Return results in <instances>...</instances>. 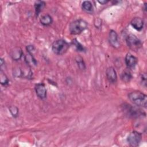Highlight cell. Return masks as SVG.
Returning a JSON list of instances; mask_svg holds the SVG:
<instances>
[{
  "label": "cell",
  "mask_w": 147,
  "mask_h": 147,
  "mask_svg": "<svg viewBox=\"0 0 147 147\" xmlns=\"http://www.w3.org/2000/svg\"><path fill=\"white\" fill-rule=\"evenodd\" d=\"M109 40L110 44L114 48H118L120 47L118 36L115 30H110L109 34Z\"/></svg>",
  "instance_id": "6"
},
{
  "label": "cell",
  "mask_w": 147,
  "mask_h": 147,
  "mask_svg": "<svg viewBox=\"0 0 147 147\" xmlns=\"http://www.w3.org/2000/svg\"><path fill=\"white\" fill-rule=\"evenodd\" d=\"M9 110L12 116L14 118H16L18 114V109L15 106H11L9 107Z\"/></svg>",
  "instance_id": "19"
},
{
  "label": "cell",
  "mask_w": 147,
  "mask_h": 147,
  "mask_svg": "<svg viewBox=\"0 0 147 147\" xmlns=\"http://www.w3.org/2000/svg\"><path fill=\"white\" fill-rule=\"evenodd\" d=\"M25 61L26 64L28 66H32V65H37V61L33 57V55L30 53H28L25 56Z\"/></svg>",
  "instance_id": "13"
},
{
  "label": "cell",
  "mask_w": 147,
  "mask_h": 147,
  "mask_svg": "<svg viewBox=\"0 0 147 147\" xmlns=\"http://www.w3.org/2000/svg\"><path fill=\"white\" fill-rule=\"evenodd\" d=\"M131 25L137 30L140 31L142 29L144 25V22L143 20L140 17H134L132 19L130 22Z\"/></svg>",
  "instance_id": "10"
},
{
  "label": "cell",
  "mask_w": 147,
  "mask_h": 147,
  "mask_svg": "<svg viewBox=\"0 0 147 147\" xmlns=\"http://www.w3.org/2000/svg\"><path fill=\"white\" fill-rule=\"evenodd\" d=\"M69 48V44L63 39H59L54 41L52 45L53 53L57 55H62L65 53Z\"/></svg>",
  "instance_id": "3"
},
{
  "label": "cell",
  "mask_w": 147,
  "mask_h": 147,
  "mask_svg": "<svg viewBox=\"0 0 147 147\" xmlns=\"http://www.w3.org/2000/svg\"><path fill=\"white\" fill-rule=\"evenodd\" d=\"M0 80H1V84L3 86H6L8 84L9 82V79H8L6 74H4V72L2 71V69L0 71Z\"/></svg>",
  "instance_id": "18"
},
{
  "label": "cell",
  "mask_w": 147,
  "mask_h": 147,
  "mask_svg": "<svg viewBox=\"0 0 147 147\" xmlns=\"http://www.w3.org/2000/svg\"><path fill=\"white\" fill-rule=\"evenodd\" d=\"M142 140V134L137 131H131L127 138V141L130 146H138Z\"/></svg>",
  "instance_id": "5"
},
{
  "label": "cell",
  "mask_w": 147,
  "mask_h": 147,
  "mask_svg": "<svg viewBox=\"0 0 147 147\" xmlns=\"http://www.w3.org/2000/svg\"><path fill=\"white\" fill-rule=\"evenodd\" d=\"M88 27L87 22L83 19H78L72 21L69 26V30L71 34L76 35L81 33Z\"/></svg>",
  "instance_id": "2"
},
{
  "label": "cell",
  "mask_w": 147,
  "mask_h": 147,
  "mask_svg": "<svg viewBox=\"0 0 147 147\" xmlns=\"http://www.w3.org/2000/svg\"><path fill=\"white\" fill-rule=\"evenodd\" d=\"M129 100L136 106L146 107L147 105V96L141 91H133L128 94Z\"/></svg>",
  "instance_id": "1"
},
{
  "label": "cell",
  "mask_w": 147,
  "mask_h": 147,
  "mask_svg": "<svg viewBox=\"0 0 147 147\" xmlns=\"http://www.w3.org/2000/svg\"><path fill=\"white\" fill-rule=\"evenodd\" d=\"M82 9L87 13H92L93 11V6L91 2L85 1L82 3Z\"/></svg>",
  "instance_id": "16"
},
{
  "label": "cell",
  "mask_w": 147,
  "mask_h": 147,
  "mask_svg": "<svg viewBox=\"0 0 147 147\" xmlns=\"http://www.w3.org/2000/svg\"><path fill=\"white\" fill-rule=\"evenodd\" d=\"M45 2L41 1H37L34 3V9H35V13L36 16H38L40 12L42 10V9L45 6Z\"/></svg>",
  "instance_id": "14"
},
{
  "label": "cell",
  "mask_w": 147,
  "mask_h": 147,
  "mask_svg": "<svg viewBox=\"0 0 147 147\" xmlns=\"http://www.w3.org/2000/svg\"><path fill=\"white\" fill-rule=\"evenodd\" d=\"M26 50H27V52L28 53H32V52L33 51H34L35 50V48L34 47L33 45H28L26 47Z\"/></svg>",
  "instance_id": "21"
},
{
  "label": "cell",
  "mask_w": 147,
  "mask_h": 147,
  "mask_svg": "<svg viewBox=\"0 0 147 147\" xmlns=\"http://www.w3.org/2000/svg\"><path fill=\"white\" fill-rule=\"evenodd\" d=\"M23 52L20 48H15L10 53L11 59L14 60H19L23 55Z\"/></svg>",
  "instance_id": "11"
},
{
  "label": "cell",
  "mask_w": 147,
  "mask_h": 147,
  "mask_svg": "<svg viewBox=\"0 0 147 147\" xmlns=\"http://www.w3.org/2000/svg\"><path fill=\"white\" fill-rule=\"evenodd\" d=\"M121 78L122 80L125 83L129 82L132 78V75L130 71L127 69L123 71L121 75Z\"/></svg>",
  "instance_id": "15"
},
{
  "label": "cell",
  "mask_w": 147,
  "mask_h": 147,
  "mask_svg": "<svg viewBox=\"0 0 147 147\" xmlns=\"http://www.w3.org/2000/svg\"><path fill=\"white\" fill-rule=\"evenodd\" d=\"M146 74H144L142 75V77H141V81H142V82L143 83H144L145 84V86H146Z\"/></svg>",
  "instance_id": "22"
},
{
  "label": "cell",
  "mask_w": 147,
  "mask_h": 147,
  "mask_svg": "<svg viewBox=\"0 0 147 147\" xmlns=\"http://www.w3.org/2000/svg\"><path fill=\"white\" fill-rule=\"evenodd\" d=\"M125 63L128 68H134L138 63V59L131 55L130 53H127L125 57Z\"/></svg>",
  "instance_id": "8"
},
{
  "label": "cell",
  "mask_w": 147,
  "mask_h": 147,
  "mask_svg": "<svg viewBox=\"0 0 147 147\" xmlns=\"http://www.w3.org/2000/svg\"><path fill=\"white\" fill-rule=\"evenodd\" d=\"M40 23L44 26H48L50 25L52 22L53 19L52 17L48 14H45L41 16L40 19Z\"/></svg>",
  "instance_id": "12"
},
{
  "label": "cell",
  "mask_w": 147,
  "mask_h": 147,
  "mask_svg": "<svg viewBox=\"0 0 147 147\" xmlns=\"http://www.w3.org/2000/svg\"><path fill=\"white\" fill-rule=\"evenodd\" d=\"M98 2L102 5H105L107 3L109 2V1H106V0H102V1H98Z\"/></svg>",
  "instance_id": "23"
},
{
  "label": "cell",
  "mask_w": 147,
  "mask_h": 147,
  "mask_svg": "<svg viewBox=\"0 0 147 147\" xmlns=\"http://www.w3.org/2000/svg\"><path fill=\"white\" fill-rule=\"evenodd\" d=\"M126 41L128 47L134 51H138L142 46L141 40L133 34H129L126 38Z\"/></svg>",
  "instance_id": "4"
},
{
  "label": "cell",
  "mask_w": 147,
  "mask_h": 147,
  "mask_svg": "<svg viewBox=\"0 0 147 147\" xmlns=\"http://www.w3.org/2000/svg\"><path fill=\"white\" fill-rule=\"evenodd\" d=\"M72 45L75 47V49L78 52H85L86 51V48L85 47L82 45L76 38H74L72 41Z\"/></svg>",
  "instance_id": "17"
},
{
  "label": "cell",
  "mask_w": 147,
  "mask_h": 147,
  "mask_svg": "<svg viewBox=\"0 0 147 147\" xmlns=\"http://www.w3.org/2000/svg\"><path fill=\"white\" fill-rule=\"evenodd\" d=\"M76 63L78 64V67L82 69H84L86 68V66H85V64L83 61V59L81 57H78L77 59H76Z\"/></svg>",
  "instance_id": "20"
},
{
  "label": "cell",
  "mask_w": 147,
  "mask_h": 147,
  "mask_svg": "<svg viewBox=\"0 0 147 147\" xmlns=\"http://www.w3.org/2000/svg\"><path fill=\"white\" fill-rule=\"evenodd\" d=\"M106 78L109 82L111 83H115L117 81V75L115 69L113 67L107 68L106 71Z\"/></svg>",
  "instance_id": "9"
},
{
  "label": "cell",
  "mask_w": 147,
  "mask_h": 147,
  "mask_svg": "<svg viewBox=\"0 0 147 147\" xmlns=\"http://www.w3.org/2000/svg\"><path fill=\"white\" fill-rule=\"evenodd\" d=\"M36 93L38 98L40 99H45L47 96V89L45 86L42 83H37L34 87Z\"/></svg>",
  "instance_id": "7"
}]
</instances>
